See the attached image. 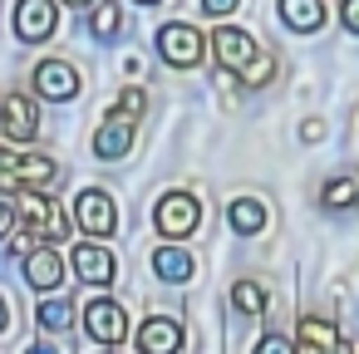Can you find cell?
<instances>
[{
    "label": "cell",
    "mask_w": 359,
    "mask_h": 354,
    "mask_svg": "<svg viewBox=\"0 0 359 354\" xmlns=\"http://www.w3.org/2000/svg\"><path fill=\"white\" fill-rule=\"evenodd\" d=\"M15 212H20L25 231L40 236V241H65L69 236V217L60 212L55 197H45V187H20L15 192Z\"/></svg>",
    "instance_id": "obj_1"
},
{
    "label": "cell",
    "mask_w": 359,
    "mask_h": 354,
    "mask_svg": "<svg viewBox=\"0 0 359 354\" xmlns=\"http://www.w3.org/2000/svg\"><path fill=\"white\" fill-rule=\"evenodd\" d=\"M158 55H163L172 69H197V64H202V55H207V45H202V35H197L192 25L172 20V25H163V30H158Z\"/></svg>",
    "instance_id": "obj_2"
},
{
    "label": "cell",
    "mask_w": 359,
    "mask_h": 354,
    "mask_svg": "<svg viewBox=\"0 0 359 354\" xmlns=\"http://www.w3.org/2000/svg\"><path fill=\"white\" fill-rule=\"evenodd\" d=\"M153 222H158V231L163 236H192L197 231V222H202V207H197V197L192 192H168L163 202H158V212H153Z\"/></svg>",
    "instance_id": "obj_3"
},
{
    "label": "cell",
    "mask_w": 359,
    "mask_h": 354,
    "mask_svg": "<svg viewBox=\"0 0 359 354\" xmlns=\"http://www.w3.org/2000/svg\"><path fill=\"white\" fill-rule=\"evenodd\" d=\"M74 217H79L84 236H114V226H118V207L104 187H84L74 202Z\"/></svg>",
    "instance_id": "obj_4"
},
{
    "label": "cell",
    "mask_w": 359,
    "mask_h": 354,
    "mask_svg": "<svg viewBox=\"0 0 359 354\" xmlns=\"http://www.w3.org/2000/svg\"><path fill=\"white\" fill-rule=\"evenodd\" d=\"M55 20H60L55 0H15V35H20V40L45 45V40L55 35Z\"/></svg>",
    "instance_id": "obj_5"
},
{
    "label": "cell",
    "mask_w": 359,
    "mask_h": 354,
    "mask_svg": "<svg viewBox=\"0 0 359 354\" xmlns=\"http://www.w3.org/2000/svg\"><path fill=\"white\" fill-rule=\"evenodd\" d=\"M35 94L50 99V104H69V99L79 94V69L65 64V60H45V64L35 69Z\"/></svg>",
    "instance_id": "obj_6"
},
{
    "label": "cell",
    "mask_w": 359,
    "mask_h": 354,
    "mask_svg": "<svg viewBox=\"0 0 359 354\" xmlns=\"http://www.w3.org/2000/svg\"><path fill=\"white\" fill-rule=\"evenodd\" d=\"M0 133H6L11 143H30L40 133V114L25 94H6L0 99Z\"/></svg>",
    "instance_id": "obj_7"
},
{
    "label": "cell",
    "mask_w": 359,
    "mask_h": 354,
    "mask_svg": "<svg viewBox=\"0 0 359 354\" xmlns=\"http://www.w3.org/2000/svg\"><path fill=\"white\" fill-rule=\"evenodd\" d=\"M212 55H217V64H222V69H236V74H241V69H246V64H251L261 50H256V40H251L246 30L222 25V30L212 35Z\"/></svg>",
    "instance_id": "obj_8"
},
{
    "label": "cell",
    "mask_w": 359,
    "mask_h": 354,
    "mask_svg": "<svg viewBox=\"0 0 359 354\" xmlns=\"http://www.w3.org/2000/svg\"><path fill=\"white\" fill-rule=\"evenodd\" d=\"M84 329H89V339H99V344H118V339L128 334L123 305H114V300H89V310H84Z\"/></svg>",
    "instance_id": "obj_9"
},
{
    "label": "cell",
    "mask_w": 359,
    "mask_h": 354,
    "mask_svg": "<svg viewBox=\"0 0 359 354\" xmlns=\"http://www.w3.org/2000/svg\"><path fill=\"white\" fill-rule=\"evenodd\" d=\"M133 339H138V354H177L182 349V325L168 320V315H148Z\"/></svg>",
    "instance_id": "obj_10"
},
{
    "label": "cell",
    "mask_w": 359,
    "mask_h": 354,
    "mask_svg": "<svg viewBox=\"0 0 359 354\" xmlns=\"http://www.w3.org/2000/svg\"><path fill=\"white\" fill-rule=\"evenodd\" d=\"M74 275L89 280V285H109V280L118 275V261H114V251H104L99 241H84V246H74Z\"/></svg>",
    "instance_id": "obj_11"
},
{
    "label": "cell",
    "mask_w": 359,
    "mask_h": 354,
    "mask_svg": "<svg viewBox=\"0 0 359 354\" xmlns=\"http://www.w3.org/2000/svg\"><path fill=\"white\" fill-rule=\"evenodd\" d=\"M128 148H133V123L128 118H104L99 133H94V158L118 163V158H128Z\"/></svg>",
    "instance_id": "obj_12"
},
{
    "label": "cell",
    "mask_w": 359,
    "mask_h": 354,
    "mask_svg": "<svg viewBox=\"0 0 359 354\" xmlns=\"http://www.w3.org/2000/svg\"><path fill=\"white\" fill-rule=\"evenodd\" d=\"M60 280H65V261H60V251L35 246V251L25 256V285H30V290H55Z\"/></svg>",
    "instance_id": "obj_13"
},
{
    "label": "cell",
    "mask_w": 359,
    "mask_h": 354,
    "mask_svg": "<svg viewBox=\"0 0 359 354\" xmlns=\"http://www.w3.org/2000/svg\"><path fill=\"white\" fill-rule=\"evenodd\" d=\"M266 222H271V212H266V202H256V197H236V202L226 207V226H231L236 236H256Z\"/></svg>",
    "instance_id": "obj_14"
},
{
    "label": "cell",
    "mask_w": 359,
    "mask_h": 354,
    "mask_svg": "<svg viewBox=\"0 0 359 354\" xmlns=\"http://www.w3.org/2000/svg\"><path fill=\"white\" fill-rule=\"evenodd\" d=\"M295 339H300L305 354H330V349H339V329H334L330 320H320V315H305L300 329H295Z\"/></svg>",
    "instance_id": "obj_15"
},
{
    "label": "cell",
    "mask_w": 359,
    "mask_h": 354,
    "mask_svg": "<svg viewBox=\"0 0 359 354\" xmlns=\"http://www.w3.org/2000/svg\"><path fill=\"white\" fill-rule=\"evenodd\" d=\"M280 20L295 35H315L325 25V6H320V0H280Z\"/></svg>",
    "instance_id": "obj_16"
},
{
    "label": "cell",
    "mask_w": 359,
    "mask_h": 354,
    "mask_svg": "<svg viewBox=\"0 0 359 354\" xmlns=\"http://www.w3.org/2000/svg\"><path fill=\"white\" fill-rule=\"evenodd\" d=\"M153 271L177 285V280H192V275H197V261H192L182 246H158V251H153Z\"/></svg>",
    "instance_id": "obj_17"
},
{
    "label": "cell",
    "mask_w": 359,
    "mask_h": 354,
    "mask_svg": "<svg viewBox=\"0 0 359 354\" xmlns=\"http://www.w3.org/2000/svg\"><path fill=\"white\" fill-rule=\"evenodd\" d=\"M320 202H325L330 212H344V207H354V202H359V177H334V182H325Z\"/></svg>",
    "instance_id": "obj_18"
},
{
    "label": "cell",
    "mask_w": 359,
    "mask_h": 354,
    "mask_svg": "<svg viewBox=\"0 0 359 354\" xmlns=\"http://www.w3.org/2000/svg\"><path fill=\"white\" fill-rule=\"evenodd\" d=\"M55 172H60V168H55L50 158H40V153H35V158H30V153L20 158V187H50Z\"/></svg>",
    "instance_id": "obj_19"
},
{
    "label": "cell",
    "mask_w": 359,
    "mask_h": 354,
    "mask_svg": "<svg viewBox=\"0 0 359 354\" xmlns=\"http://www.w3.org/2000/svg\"><path fill=\"white\" fill-rule=\"evenodd\" d=\"M89 30H94V40H114V35L123 30V15H118V6H114V0L94 6V15H89Z\"/></svg>",
    "instance_id": "obj_20"
},
{
    "label": "cell",
    "mask_w": 359,
    "mask_h": 354,
    "mask_svg": "<svg viewBox=\"0 0 359 354\" xmlns=\"http://www.w3.org/2000/svg\"><path fill=\"white\" fill-rule=\"evenodd\" d=\"M231 305H236L241 315H261V310H266V290H261L256 280H236V285H231Z\"/></svg>",
    "instance_id": "obj_21"
},
{
    "label": "cell",
    "mask_w": 359,
    "mask_h": 354,
    "mask_svg": "<svg viewBox=\"0 0 359 354\" xmlns=\"http://www.w3.org/2000/svg\"><path fill=\"white\" fill-rule=\"evenodd\" d=\"M143 114H148V94H143V89H123V94H118V104L109 109V118H128V123H133V118H143Z\"/></svg>",
    "instance_id": "obj_22"
},
{
    "label": "cell",
    "mask_w": 359,
    "mask_h": 354,
    "mask_svg": "<svg viewBox=\"0 0 359 354\" xmlns=\"http://www.w3.org/2000/svg\"><path fill=\"white\" fill-rule=\"evenodd\" d=\"M271 79H276V60H271V55H256V60L241 69V84H246V89H266Z\"/></svg>",
    "instance_id": "obj_23"
},
{
    "label": "cell",
    "mask_w": 359,
    "mask_h": 354,
    "mask_svg": "<svg viewBox=\"0 0 359 354\" xmlns=\"http://www.w3.org/2000/svg\"><path fill=\"white\" fill-rule=\"evenodd\" d=\"M20 158L25 153L0 148V192H20Z\"/></svg>",
    "instance_id": "obj_24"
},
{
    "label": "cell",
    "mask_w": 359,
    "mask_h": 354,
    "mask_svg": "<svg viewBox=\"0 0 359 354\" xmlns=\"http://www.w3.org/2000/svg\"><path fill=\"white\" fill-rule=\"evenodd\" d=\"M69 315H74V310H69L65 300H45V305H40V325H45V329H65Z\"/></svg>",
    "instance_id": "obj_25"
},
{
    "label": "cell",
    "mask_w": 359,
    "mask_h": 354,
    "mask_svg": "<svg viewBox=\"0 0 359 354\" xmlns=\"http://www.w3.org/2000/svg\"><path fill=\"white\" fill-rule=\"evenodd\" d=\"M339 20H344V30L359 35V0H339Z\"/></svg>",
    "instance_id": "obj_26"
},
{
    "label": "cell",
    "mask_w": 359,
    "mask_h": 354,
    "mask_svg": "<svg viewBox=\"0 0 359 354\" xmlns=\"http://www.w3.org/2000/svg\"><path fill=\"white\" fill-rule=\"evenodd\" d=\"M256 354H295V349H290V344H285L280 334H266V339L256 344Z\"/></svg>",
    "instance_id": "obj_27"
},
{
    "label": "cell",
    "mask_w": 359,
    "mask_h": 354,
    "mask_svg": "<svg viewBox=\"0 0 359 354\" xmlns=\"http://www.w3.org/2000/svg\"><path fill=\"white\" fill-rule=\"evenodd\" d=\"M15 217H20V212H15L11 202H0V236H15Z\"/></svg>",
    "instance_id": "obj_28"
},
{
    "label": "cell",
    "mask_w": 359,
    "mask_h": 354,
    "mask_svg": "<svg viewBox=\"0 0 359 354\" xmlns=\"http://www.w3.org/2000/svg\"><path fill=\"white\" fill-rule=\"evenodd\" d=\"M236 6H241V0H202V11H207V15H231Z\"/></svg>",
    "instance_id": "obj_29"
},
{
    "label": "cell",
    "mask_w": 359,
    "mask_h": 354,
    "mask_svg": "<svg viewBox=\"0 0 359 354\" xmlns=\"http://www.w3.org/2000/svg\"><path fill=\"white\" fill-rule=\"evenodd\" d=\"M300 138H305V143H315V138H325V123H315V118H310V123H300Z\"/></svg>",
    "instance_id": "obj_30"
},
{
    "label": "cell",
    "mask_w": 359,
    "mask_h": 354,
    "mask_svg": "<svg viewBox=\"0 0 359 354\" xmlns=\"http://www.w3.org/2000/svg\"><path fill=\"white\" fill-rule=\"evenodd\" d=\"M11 329V305H6V295H0V334Z\"/></svg>",
    "instance_id": "obj_31"
},
{
    "label": "cell",
    "mask_w": 359,
    "mask_h": 354,
    "mask_svg": "<svg viewBox=\"0 0 359 354\" xmlns=\"http://www.w3.org/2000/svg\"><path fill=\"white\" fill-rule=\"evenodd\" d=\"M25 354H60V349H55V344H30Z\"/></svg>",
    "instance_id": "obj_32"
},
{
    "label": "cell",
    "mask_w": 359,
    "mask_h": 354,
    "mask_svg": "<svg viewBox=\"0 0 359 354\" xmlns=\"http://www.w3.org/2000/svg\"><path fill=\"white\" fill-rule=\"evenodd\" d=\"M65 6H74V11H79V6H94V0H65Z\"/></svg>",
    "instance_id": "obj_33"
},
{
    "label": "cell",
    "mask_w": 359,
    "mask_h": 354,
    "mask_svg": "<svg viewBox=\"0 0 359 354\" xmlns=\"http://www.w3.org/2000/svg\"><path fill=\"white\" fill-rule=\"evenodd\" d=\"M138 6H163V0H138Z\"/></svg>",
    "instance_id": "obj_34"
},
{
    "label": "cell",
    "mask_w": 359,
    "mask_h": 354,
    "mask_svg": "<svg viewBox=\"0 0 359 354\" xmlns=\"http://www.w3.org/2000/svg\"><path fill=\"white\" fill-rule=\"evenodd\" d=\"M330 354H344V349H330Z\"/></svg>",
    "instance_id": "obj_35"
}]
</instances>
